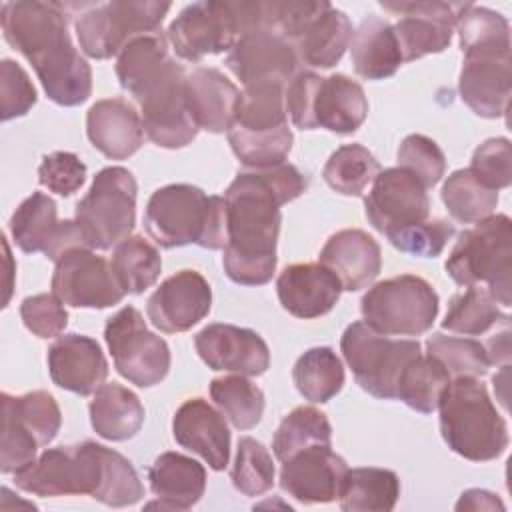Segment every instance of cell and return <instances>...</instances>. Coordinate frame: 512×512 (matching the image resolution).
I'll return each instance as SVG.
<instances>
[{
    "instance_id": "12",
    "label": "cell",
    "mask_w": 512,
    "mask_h": 512,
    "mask_svg": "<svg viewBox=\"0 0 512 512\" xmlns=\"http://www.w3.org/2000/svg\"><path fill=\"white\" fill-rule=\"evenodd\" d=\"M100 480V444H82L44 450L32 464L14 474L20 490L34 496H94Z\"/></svg>"
},
{
    "instance_id": "51",
    "label": "cell",
    "mask_w": 512,
    "mask_h": 512,
    "mask_svg": "<svg viewBox=\"0 0 512 512\" xmlns=\"http://www.w3.org/2000/svg\"><path fill=\"white\" fill-rule=\"evenodd\" d=\"M468 170L486 186L500 190L512 182V146L504 136L484 140L472 154Z\"/></svg>"
},
{
    "instance_id": "43",
    "label": "cell",
    "mask_w": 512,
    "mask_h": 512,
    "mask_svg": "<svg viewBox=\"0 0 512 512\" xmlns=\"http://www.w3.org/2000/svg\"><path fill=\"white\" fill-rule=\"evenodd\" d=\"M378 172L380 164L368 148L362 144H344L330 154L322 176L338 194L362 196Z\"/></svg>"
},
{
    "instance_id": "38",
    "label": "cell",
    "mask_w": 512,
    "mask_h": 512,
    "mask_svg": "<svg viewBox=\"0 0 512 512\" xmlns=\"http://www.w3.org/2000/svg\"><path fill=\"white\" fill-rule=\"evenodd\" d=\"M110 264L126 294H142L156 284L162 270L160 252L144 236H128L114 246Z\"/></svg>"
},
{
    "instance_id": "2",
    "label": "cell",
    "mask_w": 512,
    "mask_h": 512,
    "mask_svg": "<svg viewBox=\"0 0 512 512\" xmlns=\"http://www.w3.org/2000/svg\"><path fill=\"white\" fill-rule=\"evenodd\" d=\"M120 86L138 102L144 134L162 148H184L196 134L186 102V72L168 52V38L152 32L128 42L116 58Z\"/></svg>"
},
{
    "instance_id": "37",
    "label": "cell",
    "mask_w": 512,
    "mask_h": 512,
    "mask_svg": "<svg viewBox=\"0 0 512 512\" xmlns=\"http://www.w3.org/2000/svg\"><path fill=\"white\" fill-rule=\"evenodd\" d=\"M442 202L448 214L462 224H476L498 206V190L480 182L468 168L454 170L442 186Z\"/></svg>"
},
{
    "instance_id": "54",
    "label": "cell",
    "mask_w": 512,
    "mask_h": 512,
    "mask_svg": "<svg viewBox=\"0 0 512 512\" xmlns=\"http://www.w3.org/2000/svg\"><path fill=\"white\" fill-rule=\"evenodd\" d=\"M20 318L24 326L38 338L60 336L68 324L64 302L56 294H34L22 300Z\"/></svg>"
},
{
    "instance_id": "34",
    "label": "cell",
    "mask_w": 512,
    "mask_h": 512,
    "mask_svg": "<svg viewBox=\"0 0 512 512\" xmlns=\"http://www.w3.org/2000/svg\"><path fill=\"white\" fill-rule=\"evenodd\" d=\"M400 496V480L386 468H348L340 508L346 512H390Z\"/></svg>"
},
{
    "instance_id": "3",
    "label": "cell",
    "mask_w": 512,
    "mask_h": 512,
    "mask_svg": "<svg viewBox=\"0 0 512 512\" xmlns=\"http://www.w3.org/2000/svg\"><path fill=\"white\" fill-rule=\"evenodd\" d=\"M0 20L6 42L34 66L52 102L78 106L88 100L92 70L72 44L64 4L4 2Z\"/></svg>"
},
{
    "instance_id": "45",
    "label": "cell",
    "mask_w": 512,
    "mask_h": 512,
    "mask_svg": "<svg viewBox=\"0 0 512 512\" xmlns=\"http://www.w3.org/2000/svg\"><path fill=\"white\" fill-rule=\"evenodd\" d=\"M144 496L142 482L128 458L100 444V480L94 500L106 506H132Z\"/></svg>"
},
{
    "instance_id": "29",
    "label": "cell",
    "mask_w": 512,
    "mask_h": 512,
    "mask_svg": "<svg viewBox=\"0 0 512 512\" xmlns=\"http://www.w3.org/2000/svg\"><path fill=\"white\" fill-rule=\"evenodd\" d=\"M312 114L316 128L352 134L368 116V100L356 80L346 74H330L318 82Z\"/></svg>"
},
{
    "instance_id": "25",
    "label": "cell",
    "mask_w": 512,
    "mask_h": 512,
    "mask_svg": "<svg viewBox=\"0 0 512 512\" xmlns=\"http://www.w3.org/2000/svg\"><path fill=\"white\" fill-rule=\"evenodd\" d=\"M318 260L336 274L342 290L348 292L372 284L382 268L378 242L360 228H344L332 234L320 250Z\"/></svg>"
},
{
    "instance_id": "22",
    "label": "cell",
    "mask_w": 512,
    "mask_h": 512,
    "mask_svg": "<svg viewBox=\"0 0 512 512\" xmlns=\"http://www.w3.org/2000/svg\"><path fill=\"white\" fill-rule=\"evenodd\" d=\"M48 372L56 386L88 396L104 384L108 362L94 338L64 334L48 348Z\"/></svg>"
},
{
    "instance_id": "24",
    "label": "cell",
    "mask_w": 512,
    "mask_h": 512,
    "mask_svg": "<svg viewBox=\"0 0 512 512\" xmlns=\"http://www.w3.org/2000/svg\"><path fill=\"white\" fill-rule=\"evenodd\" d=\"M276 292L282 308L296 318H318L328 314L342 294V284L332 270L320 262L286 266L278 280Z\"/></svg>"
},
{
    "instance_id": "41",
    "label": "cell",
    "mask_w": 512,
    "mask_h": 512,
    "mask_svg": "<svg viewBox=\"0 0 512 512\" xmlns=\"http://www.w3.org/2000/svg\"><path fill=\"white\" fill-rule=\"evenodd\" d=\"M332 426L324 412L314 406H298L286 414L276 428L272 450L274 456L284 462L296 452L310 446H330Z\"/></svg>"
},
{
    "instance_id": "30",
    "label": "cell",
    "mask_w": 512,
    "mask_h": 512,
    "mask_svg": "<svg viewBox=\"0 0 512 512\" xmlns=\"http://www.w3.org/2000/svg\"><path fill=\"white\" fill-rule=\"evenodd\" d=\"M352 32L350 18L326 2L292 46L304 64L312 68H332L350 46Z\"/></svg>"
},
{
    "instance_id": "50",
    "label": "cell",
    "mask_w": 512,
    "mask_h": 512,
    "mask_svg": "<svg viewBox=\"0 0 512 512\" xmlns=\"http://www.w3.org/2000/svg\"><path fill=\"white\" fill-rule=\"evenodd\" d=\"M396 158L398 166L412 172L426 188L436 186L446 172L444 152L424 134L406 136L398 146Z\"/></svg>"
},
{
    "instance_id": "46",
    "label": "cell",
    "mask_w": 512,
    "mask_h": 512,
    "mask_svg": "<svg viewBox=\"0 0 512 512\" xmlns=\"http://www.w3.org/2000/svg\"><path fill=\"white\" fill-rule=\"evenodd\" d=\"M2 408H8L40 446H48L62 424L60 408L54 396L46 390H34L22 396L2 392Z\"/></svg>"
},
{
    "instance_id": "14",
    "label": "cell",
    "mask_w": 512,
    "mask_h": 512,
    "mask_svg": "<svg viewBox=\"0 0 512 512\" xmlns=\"http://www.w3.org/2000/svg\"><path fill=\"white\" fill-rule=\"evenodd\" d=\"M52 294L74 308H108L120 304L124 290L118 284L112 264L92 248H72L56 260Z\"/></svg>"
},
{
    "instance_id": "52",
    "label": "cell",
    "mask_w": 512,
    "mask_h": 512,
    "mask_svg": "<svg viewBox=\"0 0 512 512\" xmlns=\"http://www.w3.org/2000/svg\"><path fill=\"white\" fill-rule=\"evenodd\" d=\"M36 100V88L26 70L18 62L4 58L0 62V118L8 122L24 116Z\"/></svg>"
},
{
    "instance_id": "17",
    "label": "cell",
    "mask_w": 512,
    "mask_h": 512,
    "mask_svg": "<svg viewBox=\"0 0 512 512\" xmlns=\"http://www.w3.org/2000/svg\"><path fill=\"white\" fill-rule=\"evenodd\" d=\"M382 8L398 14L392 24L402 62L438 54L450 46L460 4L450 2H382Z\"/></svg>"
},
{
    "instance_id": "8",
    "label": "cell",
    "mask_w": 512,
    "mask_h": 512,
    "mask_svg": "<svg viewBox=\"0 0 512 512\" xmlns=\"http://www.w3.org/2000/svg\"><path fill=\"white\" fill-rule=\"evenodd\" d=\"M340 350L360 388L382 400L396 398L402 370L422 354L418 340L390 338L364 320L352 322L344 330Z\"/></svg>"
},
{
    "instance_id": "9",
    "label": "cell",
    "mask_w": 512,
    "mask_h": 512,
    "mask_svg": "<svg viewBox=\"0 0 512 512\" xmlns=\"http://www.w3.org/2000/svg\"><path fill=\"white\" fill-rule=\"evenodd\" d=\"M440 300L430 282L400 274L368 288L360 310L364 322L388 336H420L438 316Z\"/></svg>"
},
{
    "instance_id": "39",
    "label": "cell",
    "mask_w": 512,
    "mask_h": 512,
    "mask_svg": "<svg viewBox=\"0 0 512 512\" xmlns=\"http://www.w3.org/2000/svg\"><path fill=\"white\" fill-rule=\"evenodd\" d=\"M210 398L236 430L254 428L264 414V392L242 374L214 378Z\"/></svg>"
},
{
    "instance_id": "53",
    "label": "cell",
    "mask_w": 512,
    "mask_h": 512,
    "mask_svg": "<svg viewBox=\"0 0 512 512\" xmlns=\"http://www.w3.org/2000/svg\"><path fill=\"white\" fill-rule=\"evenodd\" d=\"M452 236H454V226L448 220L428 218L416 226H410L406 230H400L388 236V242L404 254L434 258L444 250V246Z\"/></svg>"
},
{
    "instance_id": "32",
    "label": "cell",
    "mask_w": 512,
    "mask_h": 512,
    "mask_svg": "<svg viewBox=\"0 0 512 512\" xmlns=\"http://www.w3.org/2000/svg\"><path fill=\"white\" fill-rule=\"evenodd\" d=\"M90 424L94 432L110 442H124L136 436L144 424L140 398L122 384H102L90 400Z\"/></svg>"
},
{
    "instance_id": "26",
    "label": "cell",
    "mask_w": 512,
    "mask_h": 512,
    "mask_svg": "<svg viewBox=\"0 0 512 512\" xmlns=\"http://www.w3.org/2000/svg\"><path fill=\"white\" fill-rule=\"evenodd\" d=\"M86 134L106 158L126 160L144 144V126L138 110L124 98H104L86 114Z\"/></svg>"
},
{
    "instance_id": "4",
    "label": "cell",
    "mask_w": 512,
    "mask_h": 512,
    "mask_svg": "<svg viewBox=\"0 0 512 512\" xmlns=\"http://www.w3.org/2000/svg\"><path fill=\"white\" fill-rule=\"evenodd\" d=\"M144 226L162 248L198 244L208 250H224L228 242L224 198L208 196L192 184L158 188L146 204Z\"/></svg>"
},
{
    "instance_id": "16",
    "label": "cell",
    "mask_w": 512,
    "mask_h": 512,
    "mask_svg": "<svg viewBox=\"0 0 512 512\" xmlns=\"http://www.w3.org/2000/svg\"><path fill=\"white\" fill-rule=\"evenodd\" d=\"M512 88L510 48L464 50L458 78L462 102L482 118H500L508 110Z\"/></svg>"
},
{
    "instance_id": "27",
    "label": "cell",
    "mask_w": 512,
    "mask_h": 512,
    "mask_svg": "<svg viewBox=\"0 0 512 512\" xmlns=\"http://www.w3.org/2000/svg\"><path fill=\"white\" fill-rule=\"evenodd\" d=\"M238 88L218 68L200 66L186 74V102L198 128L222 134L234 124Z\"/></svg>"
},
{
    "instance_id": "36",
    "label": "cell",
    "mask_w": 512,
    "mask_h": 512,
    "mask_svg": "<svg viewBox=\"0 0 512 512\" xmlns=\"http://www.w3.org/2000/svg\"><path fill=\"white\" fill-rule=\"evenodd\" d=\"M296 390L310 402L322 404L334 398L344 386V366L328 346L306 350L292 368Z\"/></svg>"
},
{
    "instance_id": "44",
    "label": "cell",
    "mask_w": 512,
    "mask_h": 512,
    "mask_svg": "<svg viewBox=\"0 0 512 512\" xmlns=\"http://www.w3.org/2000/svg\"><path fill=\"white\" fill-rule=\"evenodd\" d=\"M228 144L236 158L254 170L274 168L286 162L290 150H292V130L288 126H282L278 130L268 132H248L242 128L232 126L228 132Z\"/></svg>"
},
{
    "instance_id": "35",
    "label": "cell",
    "mask_w": 512,
    "mask_h": 512,
    "mask_svg": "<svg viewBox=\"0 0 512 512\" xmlns=\"http://www.w3.org/2000/svg\"><path fill=\"white\" fill-rule=\"evenodd\" d=\"M232 126L248 132H268L288 126L284 82L266 80L244 86L236 102Z\"/></svg>"
},
{
    "instance_id": "20",
    "label": "cell",
    "mask_w": 512,
    "mask_h": 512,
    "mask_svg": "<svg viewBox=\"0 0 512 512\" xmlns=\"http://www.w3.org/2000/svg\"><path fill=\"white\" fill-rule=\"evenodd\" d=\"M348 464L330 446H310L282 462L280 488L302 504H326L340 496Z\"/></svg>"
},
{
    "instance_id": "1",
    "label": "cell",
    "mask_w": 512,
    "mask_h": 512,
    "mask_svg": "<svg viewBox=\"0 0 512 512\" xmlns=\"http://www.w3.org/2000/svg\"><path fill=\"white\" fill-rule=\"evenodd\" d=\"M304 174L292 164L240 172L224 192L228 242L224 272L242 286H262L276 270L280 208L306 190Z\"/></svg>"
},
{
    "instance_id": "47",
    "label": "cell",
    "mask_w": 512,
    "mask_h": 512,
    "mask_svg": "<svg viewBox=\"0 0 512 512\" xmlns=\"http://www.w3.org/2000/svg\"><path fill=\"white\" fill-rule=\"evenodd\" d=\"M426 354L438 360L450 378L472 376L480 378L490 368L486 346L472 338H456L446 334H432L426 340Z\"/></svg>"
},
{
    "instance_id": "57",
    "label": "cell",
    "mask_w": 512,
    "mask_h": 512,
    "mask_svg": "<svg viewBox=\"0 0 512 512\" xmlns=\"http://www.w3.org/2000/svg\"><path fill=\"white\" fill-rule=\"evenodd\" d=\"M322 76L314 74V72H298L288 88L284 90V100H286V112L290 114V120L296 128L300 130H314V114H312V106H314V96H316V88Z\"/></svg>"
},
{
    "instance_id": "7",
    "label": "cell",
    "mask_w": 512,
    "mask_h": 512,
    "mask_svg": "<svg viewBox=\"0 0 512 512\" xmlns=\"http://www.w3.org/2000/svg\"><path fill=\"white\" fill-rule=\"evenodd\" d=\"M136 180L122 166L102 168L86 196L76 204L74 220L92 250H110L130 236L136 224Z\"/></svg>"
},
{
    "instance_id": "33",
    "label": "cell",
    "mask_w": 512,
    "mask_h": 512,
    "mask_svg": "<svg viewBox=\"0 0 512 512\" xmlns=\"http://www.w3.org/2000/svg\"><path fill=\"white\" fill-rule=\"evenodd\" d=\"M62 222L58 220L56 202L44 192H32L12 214L10 232L22 252H44L48 256L62 232Z\"/></svg>"
},
{
    "instance_id": "56",
    "label": "cell",
    "mask_w": 512,
    "mask_h": 512,
    "mask_svg": "<svg viewBox=\"0 0 512 512\" xmlns=\"http://www.w3.org/2000/svg\"><path fill=\"white\" fill-rule=\"evenodd\" d=\"M36 438L20 424V420L2 408V456L0 470L4 474H16L36 460Z\"/></svg>"
},
{
    "instance_id": "28",
    "label": "cell",
    "mask_w": 512,
    "mask_h": 512,
    "mask_svg": "<svg viewBox=\"0 0 512 512\" xmlns=\"http://www.w3.org/2000/svg\"><path fill=\"white\" fill-rule=\"evenodd\" d=\"M150 490L160 502L148 504V508L188 510L204 496L206 470L204 466L180 452H162L148 468Z\"/></svg>"
},
{
    "instance_id": "11",
    "label": "cell",
    "mask_w": 512,
    "mask_h": 512,
    "mask_svg": "<svg viewBox=\"0 0 512 512\" xmlns=\"http://www.w3.org/2000/svg\"><path fill=\"white\" fill-rule=\"evenodd\" d=\"M104 340L114 366L128 382L150 388L170 370V348L164 338L150 332L134 306L120 308L104 326Z\"/></svg>"
},
{
    "instance_id": "15",
    "label": "cell",
    "mask_w": 512,
    "mask_h": 512,
    "mask_svg": "<svg viewBox=\"0 0 512 512\" xmlns=\"http://www.w3.org/2000/svg\"><path fill=\"white\" fill-rule=\"evenodd\" d=\"M238 36L232 6L220 0H202L186 6L170 22L166 32L176 54L188 62L230 50Z\"/></svg>"
},
{
    "instance_id": "23",
    "label": "cell",
    "mask_w": 512,
    "mask_h": 512,
    "mask_svg": "<svg viewBox=\"0 0 512 512\" xmlns=\"http://www.w3.org/2000/svg\"><path fill=\"white\" fill-rule=\"evenodd\" d=\"M174 440L198 454L212 470H224L230 460V430L224 414L204 398H190L172 418Z\"/></svg>"
},
{
    "instance_id": "13",
    "label": "cell",
    "mask_w": 512,
    "mask_h": 512,
    "mask_svg": "<svg viewBox=\"0 0 512 512\" xmlns=\"http://www.w3.org/2000/svg\"><path fill=\"white\" fill-rule=\"evenodd\" d=\"M428 188L406 168L380 170L364 198L366 218L386 238L430 216Z\"/></svg>"
},
{
    "instance_id": "40",
    "label": "cell",
    "mask_w": 512,
    "mask_h": 512,
    "mask_svg": "<svg viewBox=\"0 0 512 512\" xmlns=\"http://www.w3.org/2000/svg\"><path fill=\"white\" fill-rule=\"evenodd\" d=\"M450 384V374L428 354H420L406 364L400 374L396 398L416 412L430 414L438 408L444 388Z\"/></svg>"
},
{
    "instance_id": "18",
    "label": "cell",
    "mask_w": 512,
    "mask_h": 512,
    "mask_svg": "<svg viewBox=\"0 0 512 512\" xmlns=\"http://www.w3.org/2000/svg\"><path fill=\"white\" fill-rule=\"evenodd\" d=\"M212 288L196 270H180L168 276L148 298V320L166 334L186 332L208 316Z\"/></svg>"
},
{
    "instance_id": "10",
    "label": "cell",
    "mask_w": 512,
    "mask_h": 512,
    "mask_svg": "<svg viewBox=\"0 0 512 512\" xmlns=\"http://www.w3.org/2000/svg\"><path fill=\"white\" fill-rule=\"evenodd\" d=\"M168 10L170 2L156 0H114L106 4H90L74 24L80 50L96 60L118 56L134 38L160 32V24Z\"/></svg>"
},
{
    "instance_id": "58",
    "label": "cell",
    "mask_w": 512,
    "mask_h": 512,
    "mask_svg": "<svg viewBox=\"0 0 512 512\" xmlns=\"http://www.w3.org/2000/svg\"><path fill=\"white\" fill-rule=\"evenodd\" d=\"M496 508L498 510L504 508V504L496 498V494L488 490H478V488L462 492L456 504V510H496Z\"/></svg>"
},
{
    "instance_id": "59",
    "label": "cell",
    "mask_w": 512,
    "mask_h": 512,
    "mask_svg": "<svg viewBox=\"0 0 512 512\" xmlns=\"http://www.w3.org/2000/svg\"><path fill=\"white\" fill-rule=\"evenodd\" d=\"M486 352L490 358V364H502L506 366L510 360V332L504 330L502 334H496L486 344Z\"/></svg>"
},
{
    "instance_id": "5",
    "label": "cell",
    "mask_w": 512,
    "mask_h": 512,
    "mask_svg": "<svg viewBox=\"0 0 512 512\" xmlns=\"http://www.w3.org/2000/svg\"><path fill=\"white\" fill-rule=\"evenodd\" d=\"M440 432L458 456L488 462L508 448V426L492 404L486 386L472 376L450 380L438 400Z\"/></svg>"
},
{
    "instance_id": "21",
    "label": "cell",
    "mask_w": 512,
    "mask_h": 512,
    "mask_svg": "<svg viewBox=\"0 0 512 512\" xmlns=\"http://www.w3.org/2000/svg\"><path fill=\"white\" fill-rule=\"evenodd\" d=\"M296 64L294 46L270 30H252L238 36L226 56V68L244 86L266 80H292Z\"/></svg>"
},
{
    "instance_id": "31",
    "label": "cell",
    "mask_w": 512,
    "mask_h": 512,
    "mask_svg": "<svg viewBox=\"0 0 512 512\" xmlns=\"http://www.w3.org/2000/svg\"><path fill=\"white\" fill-rule=\"evenodd\" d=\"M348 48L356 74L366 80L390 78L402 64L392 24L378 16H368L360 22Z\"/></svg>"
},
{
    "instance_id": "42",
    "label": "cell",
    "mask_w": 512,
    "mask_h": 512,
    "mask_svg": "<svg viewBox=\"0 0 512 512\" xmlns=\"http://www.w3.org/2000/svg\"><path fill=\"white\" fill-rule=\"evenodd\" d=\"M510 316L504 314L494 296L484 286H466V290L452 298L442 328L464 336H480L494 324H508Z\"/></svg>"
},
{
    "instance_id": "55",
    "label": "cell",
    "mask_w": 512,
    "mask_h": 512,
    "mask_svg": "<svg viewBox=\"0 0 512 512\" xmlns=\"http://www.w3.org/2000/svg\"><path fill=\"white\" fill-rule=\"evenodd\" d=\"M38 180L58 196H72L86 182V164L72 152H52L42 158Z\"/></svg>"
},
{
    "instance_id": "49",
    "label": "cell",
    "mask_w": 512,
    "mask_h": 512,
    "mask_svg": "<svg viewBox=\"0 0 512 512\" xmlns=\"http://www.w3.org/2000/svg\"><path fill=\"white\" fill-rule=\"evenodd\" d=\"M274 474V462L264 444L250 436L240 438L230 474L234 488L246 496H260L272 488Z\"/></svg>"
},
{
    "instance_id": "19",
    "label": "cell",
    "mask_w": 512,
    "mask_h": 512,
    "mask_svg": "<svg viewBox=\"0 0 512 512\" xmlns=\"http://www.w3.org/2000/svg\"><path fill=\"white\" fill-rule=\"evenodd\" d=\"M202 362L212 370L242 376H262L270 366V350L264 338L234 324H208L194 336Z\"/></svg>"
},
{
    "instance_id": "48",
    "label": "cell",
    "mask_w": 512,
    "mask_h": 512,
    "mask_svg": "<svg viewBox=\"0 0 512 512\" xmlns=\"http://www.w3.org/2000/svg\"><path fill=\"white\" fill-rule=\"evenodd\" d=\"M460 48H510L508 20L490 8L476 4H460L456 14V26Z\"/></svg>"
},
{
    "instance_id": "6",
    "label": "cell",
    "mask_w": 512,
    "mask_h": 512,
    "mask_svg": "<svg viewBox=\"0 0 512 512\" xmlns=\"http://www.w3.org/2000/svg\"><path fill=\"white\" fill-rule=\"evenodd\" d=\"M448 276L460 286H480L494 300L512 304V222L506 214H490L464 230L446 260Z\"/></svg>"
}]
</instances>
